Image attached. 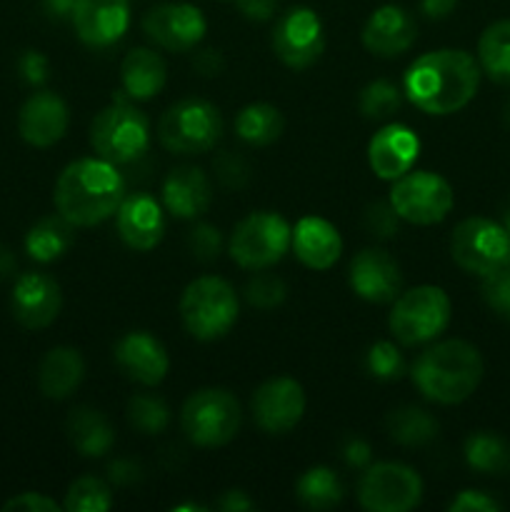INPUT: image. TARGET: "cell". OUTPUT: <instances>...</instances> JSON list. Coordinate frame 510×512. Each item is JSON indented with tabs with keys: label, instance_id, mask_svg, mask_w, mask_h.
Instances as JSON below:
<instances>
[{
	"label": "cell",
	"instance_id": "obj_1",
	"mask_svg": "<svg viewBox=\"0 0 510 512\" xmlns=\"http://www.w3.org/2000/svg\"><path fill=\"white\" fill-rule=\"evenodd\" d=\"M480 65L465 50L440 48L420 55L403 78V93L428 115H453L475 98Z\"/></svg>",
	"mask_w": 510,
	"mask_h": 512
},
{
	"label": "cell",
	"instance_id": "obj_2",
	"mask_svg": "<svg viewBox=\"0 0 510 512\" xmlns=\"http://www.w3.org/2000/svg\"><path fill=\"white\" fill-rule=\"evenodd\" d=\"M125 198V180L103 158H80L65 165L55 183V208L75 228H90L118 213Z\"/></svg>",
	"mask_w": 510,
	"mask_h": 512
},
{
	"label": "cell",
	"instance_id": "obj_3",
	"mask_svg": "<svg viewBox=\"0 0 510 512\" xmlns=\"http://www.w3.org/2000/svg\"><path fill=\"white\" fill-rule=\"evenodd\" d=\"M483 373V355L465 340L430 345L410 370L418 393L438 405H458L468 400L478 390Z\"/></svg>",
	"mask_w": 510,
	"mask_h": 512
},
{
	"label": "cell",
	"instance_id": "obj_4",
	"mask_svg": "<svg viewBox=\"0 0 510 512\" xmlns=\"http://www.w3.org/2000/svg\"><path fill=\"white\" fill-rule=\"evenodd\" d=\"M180 320L195 340H220L233 330L238 320V295L228 280L203 275L188 283L180 295Z\"/></svg>",
	"mask_w": 510,
	"mask_h": 512
},
{
	"label": "cell",
	"instance_id": "obj_5",
	"mask_svg": "<svg viewBox=\"0 0 510 512\" xmlns=\"http://www.w3.org/2000/svg\"><path fill=\"white\" fill-rule=\"evenodd\" d=\"M90 145L98 158L108 163H133L150 145V120L145 118L143 110L118 95L90 123Z\"/></svg>",
	"mask_w": 510,
	"mask_h": 512
},
{
	"label": "cell",
	"instance_id": "obj_6",
	"mask_svg": "<svg viewBox=\"0 0 510 512\" xmlns=\"http://www.w3.org/2000/svg\"><path fill=\"white\" fill-rule=\"evenodd\" d=\"M240 420L238 398L225 388L195 390L180 408V428L198 448L228 445L238 435Z\"/></svg>",
	"mask_w": 510,
	"mask_h": 512
},
{
	"label": "cell",
	"instance_id": "obj_7",
	"mask_svg": "<svg viewBox=\"0 0 510 512\" xmlns=\"http://www.w3.org/2000/svg\"><path fill=\"white\" fill-rule=\"evenodd\" d=\"M223 135V115L203 98H185L170 105L158 120V140L175 155H200L215 148Z\"/></svg>",
	"mask_w": 510,
	"mask_h": 512
},
{
	"label": "cell",
	"instance_id": "obj_8",
	"mask_svg": "<svg viewBox=\"0 0 510 512\" xmlns=\"http://www.w3.org/2000/svg\"><path fill=\"white\" fill-rule=\"evenodd\" d=\"M450 323V298L438 285H418L393 300L388 328L400 345H423L445 333Z\"/></svg>",
	"mask_w": 510,
	"mask_h": 512
},
{
	"label": "cell",
	"instance_id": "obj_9",
	"mask_svg": "<svg viewBox=\"0 0 510 512\" xmlns=\"http://www.w3.org/2000/svg\"><path fill=\"white\" fill-rule=\"evenodd\" d=\"M293 243V228L288 220L270 210H258L235 225L228 253L240 268L265 270L280 263Z\"/></svg>",
	"mask_w": 510,
	"mask_h": 512
},
{
	"label": "cell",
	"instance_id": "obj_10",
	"mask_svg": "<svg viewBox=\"0 0 510 512\" xmlns=\"http://www.w3.org/2000/svg\"><path fill=\"white\" fill-rule=\"evenodd\" d=\"M450 255L460 270L485 278L510 265L508 230L490 218H465L450 235Z\"/></svg>",
	"mask_w": 510,
	"mask_h": 512
},
{
	"label": "cell",
	"instance_id": "obj_11",
	"mask_svg": "<svg viewBox=\"0 0 510 512\" xmlns=\"http://www.w3.org/2000/svg\"><path fill=\"white\" fill-rule=\"evenodd\" d=\"M390 205L400 220L413 225H435L453 210V188L448 180L430 170H408L390 190Z\"/></svg>",
	"mask_w": 510,
	"mask_h": 512
},
{
	"label": "cell",
	"instance_id": "obj_12",
	"mask_svg": "<svg viewBox=\"0 0 510 512\" xmlns=\"http://www.w3.org/2000/svg\"><path fill=\"white\" fill-rule=\"evenodd\" d=\"M423 500V480L410 465L375 463L358 483V503L368 512H410Z\"/></svg>",
	"mask_w": 510,
	"mask_h": 512
},
{
	"label": "cell",
	"instance_id": "obj_13",
	"mask_svg": "<svg viewBox=\"0 0 510 512\" xmlns=\"http://www.w3.org/2000/svg\"><path fill=\"white\" fill-rule=\"evenodd\" d=\"M325 50V33L318 13L310 8H290L275 23L273 53L290 70H305L320 60Z\"/></svg>",
	"mask_w": 510,
	"mask_h": 512
},
{
	"label": "cell",
	"instance_id": "obj_14",
	"mask_svg": "<svg viewBox=\"0 0 510 512\" xmlns=\"http://www.w3.org/2000/svg\"><path fill=\"white\" fill-rule=\"evenodd\" d=\"M253 420L265 435H285L303 420L305 390L295 378L280 375L260 385L250 400Z\"/></svg>",
	"mask_w": 510,
	"mask_h": 512
},
{
	"label": "cell",
	"instance_id": "obj_15",
	"mask_svg": "<svg viewBox=\"0 0 510 512\" xmlns=\"http://www.w3.org/2000/svg\"><path fill=\"white\" fill-rule=\"evenodd\" d=\"M205 15L190 3H160L143 18V33L168 53H190L205 38Z\"/></svg>",
	"mask_w": 510,
	"mask_h": 512
},
{
	"label": "cell",
	"instance_id": "obj_16",
	"mask_svg": "<svg viewBox=\"0 0 510 512\" xmlns=\"http://www.w3.org/2000/svg\"><path fill=\"white\" fill-rule=\"evenodd\" d=\"M348 283L358 298L368 303H393L403 290V273L390 253L380 248H365L350 260Z\"/></svg>",
	"mask_w": 510,
	"mask_h": 512
},
{
	"label": "cell",
	"instance_id": "obj_17",
	"mask_svg": "<svg viewBox=\"0 0 510 512\" xmlns=\"http://www.w3.org/2000/svg\"><path fill=\"white\" fill-rule=\"evenodd\" d=\"M113 355L125 378L145 385V388H153V385L163 383L170 370V358L165 345L155 335L145 333V330L125 333L115 343Z\"/></svg>",
	"mask_w": 510,
	"mask_h": 512
},
{
	"label": "cell",
	"instance_id": "obj_18",
	"mask_svg": "<svg viewBox=\"0 0 510 512\" xmlns=\"http://www.w3.org/2000/svg\"><path fill=\"white\" fill-rule=\"evenodd\" d=\"M73 28L90 48H108L118 43L130 25L128 0H75Z\"/></svg>",
	"mask_w": 510,
	"mask_h": 512
},
{
	"label": "cell",
	"instance_id": "obj_19",
	"mask_svg": "<svg viewBox=\"0 0 510 512\" xmlns=\"http://www.w3.org/2000/svg\"><path fill=\"white\" fill-rule=\"evenodd\" d=\"M15 320L28 330L48 328L63 308V293L55 278L45 273L20 275L10 298Z\"/></svg>",
	"mask_w": 510,
	"mask_h": 512
},
{
	"label": "cell",
	"instance_id": "obj_20",
	"mask_svg": "<svg viewBox=\"0 0 510 512\" xmlns=\"http://www.w3.org/2000/svg\"><path fill=\"white\" fill-rule=\"evenodd\" d=\"M118 235L130 250L148 253L158 248L165 235V215L163 205L148 193H130L120 203L115 213Z\"/></svg>",
	"mask_w": 510,
	"mask_h": 512
},
{
	"label": "cell",
	"instance_id": "obj_21",
	"mask_svg": "<svg viewBox=\"0 0 510 512\" xmlns=\"http://www.w3.org/2000/svg\"><path fill=\"white\" fill-rule=\"evenodd\" d=\"M418 38V23L413 15L400 5H380L365 20L363 40L365 50L373 53L375 58H398Z\"/></svg>",
	"mask_w": 510,
	"mask_h": 512
},
{
	"label": "cell",
	"instance_id": "obj_22",
	"mask_svg": "<svg viewBox=\"0 0 510 512\" xmlns=\"http://www.w3.org/2000/svg\"><path fill=\"white\" fill-rule=\"evenodd\" d=\"M420 155V140L408 125L390 123L380 128L368 143V165L380 180L395 183L413 170Z\"/></svg>",
	"mask_w": 510,
	"mask_h": 512
},
{
	"label": "cell",
	"instance_id": "obj_23",
	"mask_svg": "<svg viewBox=\"0 0 510 512\" xmlns=\"http://www.w3.org/2000/svg\"><path fill=\"white\" fill-rule=\"evenodd\" d=\"M68 123V105L63 103L60 95L50 93V90H40V93L30 95L18 115L20 138L33 145V148H50L58 140H63Z\"/></svg>",
	"mask_w": 510,
	"mask_h": 512
},
{
	"label": "cell",
	"instance_id": "obj_24",
	"mask_svg": "<svg viewBox=\"0 0 510 512\" xmlns=\"http://www.w3.org/2000/svg\"><path fill=\"white\" fill-rule=\"evenodd\" d=\"M213 203V183L203 168L180 165L163 180V205L173 218L195 220Z\"/></svg>",
	"mask_w": 510,
	"mask_h": 512
},
{
	"label": "cell",
	"instance_id": "obj_25",
	"mask_svg": "<svg viewBox=\"0 0 510 512\" xmlns=\"http://www.w3.org/2000/svg\"><path fill=\"white\" fill-rule=\"evenodd\" d=\"M290 248L305 268L330 270L343 253V238L330 220L318 218V215H305L295 223Z\"/></svg>",
	"mask_w": 510,
	"mask_h": 512
},
{
	"label": "cell",
	"instance_id": "obj_26",
	"mask_svg": "<svg viewBox=\"0 0 510 512\" xmlns=\"http://www.w3.org/2000/svg\"><path fill=\"white\" fill-rule=\"evenodd\" d=\"M85 378V360L80 350L60 345L45 353L38 368V388L45 398L65 400L78 390Z\"/></svg>",
	"mask_w": 510,
	"mask_h": 512
},
{
	"label": "cell",
	"instance_id": "obj_27",
	"mask_svg": "<svg viewBox=\"0 0 510 512\" xmlns=\"http://www.w3.org/2000/svg\"><path fill=\"white\" fill-rule=\"evenodd\" d=\"M65 433H68L75 453L83 458H103L115 445V430L110 420L100 410L88 408V405L70 410L68 420H65Z\"/></svg>",
	"mask_w": 510,
	"mask_h": 512
},
{
	"label": "cell",
	"instance_id": "obj_28",
	"mask_svg": "<svg viewBox=\"0 0 510 512\" xmlns=\"http://www.w3.org/2000/svg\"><path fill=\"white\" fill-rule=\"evenodd\" d=\"M168 80V65L160 53L150 48L130 50L120 65V83L123 93L133 100H150L165 88Z\"/></svg>",
	"mask_w": 510,
	"mask_h": 512
},
{
	"label": "cell",
	"instance_id": "obj_29",
	"mask_svg": "<svg viewBox=\"0 0 510 512\" xmlns=\"http://www.w3.org/2000/svg\"><path fill=\"white\" fill-rule=\"evenodd\" d=\"M75 243V225L68 223L63 215H48L40 218L25 235V250L38 263H53L63 258Z\"/></svg>",
	"mask_w": 510,
	"mask_h": 512
},
{
	"label": "cell",
	"instance_id": "obj_30",
	"mask_svg": "<svg viewBox=\"0 0 510 512\" xmlns=\"http://www.w3.org/2000/svg\"><path fill=\"white\" fill-rule=\"evenodd\" d=\"M285 120L275 105L270 103H250L235 118V133L243 143L253 148H268L283 135Z\"/></svg>",
	"mask_w": 510,
	"mask_h": 512
},
{
	"label": "cell",
	"instance_id": "obj_31",
	"mask_svg": "<svg viewBox=\"0 0 510 512\" xmlns=\"http://www.w3.org/2000/svg\"><path fill=\"white\" fill-rule=\"evenodd\" d=\"M478 65L493 83L510 85V18L495 20L478 40Z\"/></svg>",
	"mask_w": 510,
	"mask_h": 512
},
{
	"label": "cell",
	"instance_id": "obj_32",
	"mask_svg": "<svg viewBox=\"0 0 510 512\" xmlns=\"http://www.w3.org/2000/svg\"><path fill=\"white\" fill-rule=\"evenodd\" d=\"M465 463L483 475L510 473V443L490 430H478L465 440Z\"/></svg>",
	"mask_w": 510,
	"mask_h": 512
},
{
	"label": "cell",
	"instance_id": "obj_33",
	"mask_svg": "<svg viewBox=\"0 0 510 512\" xmlns=\"http://www.w3.org/2000/svg\"><path fill=\"white\" fill-rule=\"evenodd\" d=\"M295 498L308 510H333L335 505L343 503L345 490L333 470L325 468V465H315L298 478Z\"/></svg>",
	"mask_w": 510,
	"mask_h": 512
},
{
	"label": "cell",
	"instance_id": "obj_34",
	"mask_svg": "<svg viewBox=\"0 0 510 512\" xmlns=\"http://www.w3.org/2000/svg\"><path fill=\"white\" fill-rule=\"evenodd\" d=\"M388 433L390 438L405 448H420L435 440L438 435V420L423 408L405 405V408L393 410L388 415Z\"/></svg>",
	"mask_w": 510,
	"mask_h": 512
},
{
	"label": "cell",
	"instance_id": "obj_35",
	"mask_svg": "<svg viewBox=\"0 0 510 512\" xmlns=\"http://www.w3.org/2000/svg\"><path fill=\"white\" fill-rule=\"evenodd\" d=\"M63 508L68 512H108L113 508V493H110L108 483L93 478V475H85V478L70 483Z\"/></svg>",
	"mask_w": 510,
	"mask_h": 512
},
{
	"label": "cell",
	"instance_id": "obj_36",
	"mask_svg": "<svg viewBox=\"0 0 510 512\" xmlns=\"http://www.w3.org/2000/svg\"><path fill=\"white\" fill-rule=\"evenodd\" d=\"M403 105V90L390 80H373L358 95V108L368 120H388Z\"/></svg>",
	"mask_w": 510,
	"mask_h": 512
},
{
	"label": "cell",
	"instance_id": "obj_37",
	"mask_svg": "<svg viewBox=\"0 0 510 512\" xmlns=\"http://www.w3.org/2000/svg\"><path fill=\"white\" fill-rule=\"evenodd\" d=\"M128 423L143 435H160L170 425V410L155 395H133L128 400Z\"/></svg>",
	"mask_w": 510,
	"mask_h": 512
},
{
	"label": "cell",
	"instance_id": "obj_38",
	"mask_svg": "<svg viewBox=\"0 0 510 512\" xmlns=\"http://www.w3.org/2000/svg\"><path fill=\"white\" fill-rule=\"evenodd\" d=\"M365 370H368L370 378L380 380V383H390V380L403 378L405 360L400 355V350L395 348V343L378 340L365 353Z\"/></svg>",
	"mask_w": 510,
	"mask_h": 512
},
{
	"label": "cell",
	"instance_id": "obj_39",
	"mask_svg": "<svg viewBox=\"0 0 510 512\" xmlns=\"http://www.w3.org/2000/svg\"><path fill=\"white\" fill-rule=\"evenodd\" d=\"M285 295H288V288H285L283 280L278 275L260 273V270H255V275L245 285V298L258 310L278 308L285 300Z\"/></svg>",
	"mask_w": 510,
	"mask_h": 512
},
{
	"label": "cell",
	"instance_id": "obj_40",
	"mask_svg": "<svg viewBox=\"0 0 510 512\" xmlns=\"http://www.w3.org/2000/svg\"><path fill=\"white\" fill-rule=\"evenodd\" d=\"M480 293H483L485 305H488L498 318L508 320L510 323V265L485 275L483 285H480Z\"/></svg>",
	"mask_w": 510,
	"mask_h": 512
},
{
	"label": "cell",
	"instance_id": "obj_41",
	"mask_svg": "<svg viewBox=\"0 0 510 512\" xmlns=\"http://www.w3.org/2000/svg\"><path fill=\"white\" fill-rule=\"evenodd\" d=\"M363 225L373 238L390 240L400 233V215L390 205V200H375L365 208Z\"/></svg>",
	"mask_w": 510,
	"mask_h": 512
},
{
	"label": "cell",
	"instance_id": "obj_42",
	"mask_svg": "<svg viewBox=\"0 0 510 512\" xmlns=\"http://www.w3.org/2000/svg\"><path fill=\"white\" fill-rule=\"evenodd\" d=\"M188 248L195 260H200V263H213L223 253V235H220V230L215 225L198 223L190 230Z\"/></svg>",
	"mask_w": 510,
	"mask_h": 512
},
{
	"label": "cell",
	"instance_id": "obj_43",
	"mask_svg": "<svg viewBox=\"0 0 510 512\" xmlns=\"http://www.w3.org/2000/svg\"><path fill=\"white\" fill-rule=\"evenodd\" d=\"M213 170H215V178H218L225 188L240 190L245 188L250 180V165L245 163L240 155L230 153V150H223V153L215 158Z\"/></svg>",
	"mask_w": 510,
	"mask_h": 512
},
{
	"label": "cell",
	"instance_id": "obj_44",
	"mask_svg": "<svg viewBox=\"0 0 510 512\" xmlns=\"http://www.w3.org/2000/svg\"><path fill=\"white\" fill-rule=\"evenodd\" d=\"M450 512H498L500 503L495 498H490L488 493H480V490H463L458 493V498L448 505Z\"/></svg>",
	"mask_w": 510,
	"mask_h": 512
},
{
	"label": "cell",
	"instance_id": "obj_45",
	"mask_svg": "<svg viewBox=\"0 0 510 512\" xmlns=\"http://www.w3.org/2000/svg\"><path fill=\"white\" fill-rule=\"evenodd\" d=\"M18 70L25 83L43 85L48 80V58L38 50H25L18 60Z\"/></svg>",
	"mask_w": 510,
	"mask_h": 512
},
{
	"label": "cell",
	"instance_id": "obj_46",
	"mask_svg": "<svg viewBox=\"0 0 510 512\" xmlns=\"http://www.w3.org/2000/svg\"><path fill=\"white\" fill-rule=\"evenodd\" d=\"M3 510L13 512H58L60 505L55 503L53 498H48V495H40V493H23L18 495V498L8 500V503L3 505Z\"/></svg>",
	"mask_w": 510,
	"mask_h": 512
},
{
	"label": "cell",
	"instance_id": "obj_47",
	"mask_svg": "<svg viewBox=\"0 0 510 512\" xmlns=\"http://www.w3.org/2000/svg\"><path fill=\"white\" fill-rule=\"evenodd\" d=\"M143 478V468L135 460L128 458H115L108 463V480L115 485H133Z\"/></svg>",
	"mask_w": 510,
	"mask_h": 512
},
{
	"label": "cell",
	"instance_id": "obj_48",
	"mask_svg": "<svg viewBox=\"0 0 510 512\" xmlns=\"http://www.w3.org/2000/svg\"><path fill=\"white\" fill-rule=\"evenodd\" d=\"M193 68L198 70L200 75H205V78H215V75L223 73L225 68V60L223 55H220V50H198L193 58Z\"/></svg>",
	"mask_w": 510,
	"mask_h": 512
},
{
	"label": "cell",
	"instance_id": "obj_49",
	"mask_svg": "<svg viewBox=\"0 0 510 512\" xmlns=\"http://www.w3.org/2000/svg\"><path fill=\"white\" fill-rule=\"evenodd\" d=\"M238 8L248 20L263 23V20H270L275 15L278 0H238Z\"/></svg>",
	"mask_w": 510,
	"mask_h": 512
},
{
	"label": "cell",
	"instance_id": "obj_50",
	"mask_svg": "<svg viewBox=\"0 0 510 512\" xmlns=\"http://www.w3.org/2000/svg\"><path fill=\"white\" fill-rule=\"evenodd\" d=\"M343 458L350 468H365L370 463V458H373V450H370V445L365 440L350 438L343 448Z\"/></svg>",
	"mask_w": 510,
	"mask_h": 512
},
{
	"label": "cell",
	"instance_id": "obj_51",
	"mask_svg": "<svg viewBox=\"0 0 510 512\" xmlns=\"http://www.w3.org/2000/svg\"><path fill=\"white\" fill-rule=\"evenodd\" d=\"M215 508L223 512H248L255 508V503L248 498V493H243V490H225L218 498V503H215Z\"/></svg>",
	"mask_w": 510,
	"mask_h": 512
},
{
	"label": "cell",
	"instance_id": "obj_52",
	"mask_svg": "<svg viewBox=\"0 0 510 512\" xmlns=\"http://www.w3.org/2000/svg\"><path fill=\"white\" fill-rule=\"evenodd\" d=\"M455 8H458V0H420V10L433 20L448 18Z\"/></svg>",
	"mask_w": 510,
	"mask_h": 512
},
{
	"label": "cell",
	"instance_id": "obj_53",
	"mask_svg": "<svg viewBox=\"0 0 510 512\" xmlns=\"http://www.w3.org/2000/svg\"><path fill=\"white\" fill-rule=\"evenodd\" d=\"M45 10H48L50 18H70L75 8V0H43Z\"/></svg>",
	"mask_w": 510,
	"mask_h": 512
},
{
	"label": "cell",
	"instance_id": "obj_54",
	"mask_svg": "<svg viewBox=\"0 0 510 512\" xmlns=\"http://www.w3.org/2000/svg\"><path fill=\"white\" fill-rule=\"evenodd\" d=\"M13 270H15L13 253H10L8 248H3V245H0V278H3V275H10Z\"/></svg>",
	"mask_w": 510,
	"mask_h": 512
},
{
	"label": "cell",
	"instance_id": "obj_55",
	"mask_svg": "<svg viewBox=\"0 0 510 512\" xmlns=\"http://www.w3.org/2000/svg\"><path fill=\"white\" fill-rule=\"evenodd\" d=\"M183 510H193V512H205L208 508H205V505H193V503H188V505H175L173 508V512H183Z\"/></svg>",
	"mask_w": 510,
	"mask_h": 512
},
{
	"label": "cell",
	"instance_id": "obj_56",
	"mask_svg": "<svg viewBox=\"0 0 510 512\" xmlns=\"http://www.w3.org/2000/svg\"><path fill=\"white\" fill-rule=\"evenodd\" d=\"M503 228L508 230V238H510V205L505 208V213H503Z\"/></svg>",
	"mask_w": 510,
	"mask_h": 512
},
{
	"label": "cell",
	"instance_id": "obj_57",
	"mask_svg": "<svg viewBox=\"0 0 510 512\" xmlns=\"http://www.w3.org/2000/svg\"><path fill=\"white\" fill-rule=\"evenodd\" d=\"M505 125L510 128V100H508V105H505Z\"/></svg>",
	"mask_w": 510,
	"mask_h": 512
}]
</instances>
